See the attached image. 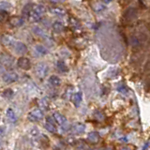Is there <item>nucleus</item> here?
Here are the masks:
<instances>
[{
    "label": "nucleus",
    "mask_w": 150,
    "mask_h": 150,
    "mask_svg": "<svg viewBox=\"0 0 150 150\" xmlns=\"http://www.w3.org/2000/svg\"><path fill=\"white\" fill-rule=\"evenodd\" d=\"M40 106L42 108L43 110H48L49 109V102L47 101L45 98H43V100H41L40 101Z\"/></svg>",
    "instance_id": "nucleus-26"
},
{
    "label": "nucleus",
    "mask_w": 150,
    "mask_h": 150,
    "mask_svg": "<svg viewBox=\"0 0 150 150\" xmlns=\"http://www.w3.org/2000/svg\"><path fill=\"white\" fill-rule=\"evenodd\" d=\"M32 7H33V5H31V4H26L25 6L23 7V11H22V15H23V19L28 18V16H29V13H30L31 9H32Z\"/></svg>",
    "instance_id": "nucleus-16"
},
{
    "label": "nucleus",
    "mask_w": 150,
    "mask_h": 150,
    "mask_svg": "<svg viewBox=\"0 0 150 150\" xmlns=\"http://www.w3.org/2000/svg\"><path fill=\"white\" fill-rule=\"evenodd\" d=\"M56 66H57V69L61 72H68L69 71V68L67 67V65L65 64L64 61L59 60L57 62V64H56Z\"/></svg>",
    "instance_id": "nucleus-18"
},
{
    "label": "nucleus",
    "mask_w": 150,
    "mask_h": 150,
    "mask_svg": "<svg viewBox=\"0 0 150 150\" xmlns=\"http://www.w3.org/2000/svg\"><path fill=\"white\" fill-rule=\"evenodd\" d=\"M46 120H47V122H48V123H51V124L55 125V121H54V118L53 116H47Z\"/></svg>",
    "instance_id": "nucleus-30"
},
{
    "label": "nucleus",
    "mask_w": 150,
    "mask_h": 150,
    "mask_svg": "<svg viewBox=\"0 0 150 150\" xmlns=\"http://www.w3.org/2000/svg\"><path fill=\"white\" fill-rule=\"evenodd\" d=\"M100 134H98L97 131H93V132L91 133H89L88 135V139L91 141V142L93 143H97L98 142V140H100Z\"/></svg>",
    "instance_id": "nucleus-19"
},
{
    "label": "nucleus",
    "mask_w": 150,
    "mask_h": 150,
    "mask_svg": "<svg viewBox=\"0 0 150 150\" xmlns=\"http://www.w3.org/2000/svg\"><path fill=\"white\" fill-rule=\"evenodd\" d=\"M4 132H5L4 128H1V127H0V136H1L2 134H4Z\"/></svg>",
    "instance_id": "nucleus-32"
},
{
    "label": "nucleus",
    "mask_w": 150,
    "mask_h": 150,
    "mask_svg": "<svg viewBox=\"0 0 150 150\" xmlns=\"http://www.w3.org/2000/svg\"><path fill=\"white\" fill-rule=\"evenodd\" d=\"M44 12H45V7L42 6V5H37V6L32 7L28 19H29L30 22H38L41 18V16L43 15Z\"/></svg>",
    "instance_id": "nucleus-1"
},
{
    "label": "nucleus",
    "mask_w": 150,
    "mask_h": 150,
    "mask_svg": "<svg viewBox=\"0 0 150 150\" xmlns=\"http://www.w3.org/2000/svg\"><path fill=\"white\" fill-rule=\"evenodd\" d=\"M45 129L50 131V132H56L57 131V129H56V126L54 125V124H51V123H48V122H46L45 124Z\"/></svg>",
    "instance_id": "nucleus-22"
},
{
    "label": "nucleus",
    "mask_w": 150,
    "mask_h": 150,
    "mask_svg": "<svg viewBox=\"0 0 150 150\" xmlns=\"http://www.w3.org/2000/svg\"><path fill=\"white\" fill-rule=\"evenodd\" d=\"M136 15V11L133 8H129L128 11H127L124 14V17L127 19V20H131V19H133Z\"/></svg>",
    "instance_id": "nucleus-17"
},
{
    "label": "nucleus",
    "mask_w": 150,
    "mask_h": 150,
    "mask_svg": "<svg viewBox=\"0 0 150 150\" xmlns=\"http://www.w3.org/2000/svg\"><path fill=\"white\" fill-rule=\"evenodd\" d=\"M14 95V92L12 91V89L11 88H7L5 89L2 93V97L5 98H11Z\"/></svg>",
    "instance_id": "nucleus-20"
},
{
    "label": "nucleus",
    "mask_w": 150,
    "mask_h": 150,
    "mask_svg": "<svg viewBox=\"0 0 150 150\" xmlns=\"http://www.w3.org/2000/svg\"><path fill=\"white\" fill-rule=\"evenodd\" d=\"M30 133H31L32 136H34V137H36V136H39V133H40V132H39V130H37L36 129H33L31 130V132H30Z\"/></svg>",
    "instance_id": "nucleus-31"
},
{
    "label": "nucleus",
    "mask_w": 150,
    "mask_h": 150,
    "mask_svg": "<svg viewBox=\"0 0 150 150\" xmlns=\"http://www.w3.org/2000/svg\"><path fill=\"white\" fill-rule=\"evenodd\" d=\"M25 23V19L23 17H12L9 19V25L14 27L22 26Z\"/></svg>",
    "instance_id": "nucleus-8"
},
{
    "label": "nucleus",
    "mask_w": 150,
    "mask_h": 150,
    "mask_svg": "<svg viewBox=\"0 0 150 150\" xmlns=\"http://www.w3.org/2000/svg\"><path fill=\"white\" fill-rule=\"evenodd\" d=\"M83 100V94L82 92H77L76 94H74L73 97H72V101L74 103V105L78 107L80 105V103L82 102Z\"/></svg>",
    "instance_id": "nucleus-13"
},
{
    "label": "nucleus",
    "mask_w": 150,
    "mask_h": 150,
    "mask_svg": "<svg viewBox=\"0 0 150 150\" xmlns=\"http://www.w3.org/2000/svg\"><path fill=\"white\" fill-rule=\"evenodd\" d=\"M18 78H19L18 74L16 72H8L6 74H4V76H3L4 82L7 83H11L16 82Z\"/></svg>",
    "instance_id": "nucleus-7"
},
{
    "label": "nucleus",
    "mask_w": 150,
    "mask_h": 150,
    "mask_svg": "<svg viewBox=\"0 0 150 150\" xmlns=\"http://www.w3.org/2000/svg\"><path fill=\"white\" fill-rule=\"evenodd\" d=\"M86 130V126L82 123H76L71 127V132L73 134H82Z\"/></svg>",
    "instance_id": "nucleus-9"
},
{
    "label": "nucleus",
    "mask_w": 150,
    "mask_h": 150,
    "mask_svg": "<svg viewBox=\"0 0 150 150\" xmlns=\"http://www.w3.org/2000/svg\"><path fill=\"white\" fill-rule=\"evenodd\" d=\"M17 66L20 69H25V70H27L31 68V63H30V60L25 57V56H22L18 59L17 61Z\"/></svg>",
    "instance_id": "nucleus-4"
},
{
    "label": "nucleus",
    "mask_w": 150,
    "mask_h": 150,
    "mask_svg": "<svg viewBox=\"0 0 150 150\" xmlns=\"http://www.w3.org/2000/svg\"><path fill=\"white\" fill-rule=\"evenodd\" d=\"M12 6L8 2H0V9H4V11H6V9H9L11 8Z\"/></svg>",
    "instance_id": "nucleus-27"
},
{
    "label": "nucleus",
    "mask_w": 150,
    "mask_h": 150,
    "mask_svg": "<svg viewBox=\"0 0 150 150\" xmlns=\"http://www.w3.org/2000/svg\"><path fill=\"white\" fill-rule=\"evenodd\" d=\"M52 2H54V3H58V2H63L64 0H51Z\"/></svg>",
    "instance_id": "nucleus-33"
},
{
    "label": "nucleus",
    "mask_w": 150,
    "mask_h": 150,
    "mask_svg": "<svg viewBox=\"0 0 150 150\" xmlns=\"http://www.w3.org/2000/svg\"><path fill=\"white\" fill-rule=\"evenodd\" d=\"M8 17V11H4V9H0V23L6 21Z\"/></svg>",
    "instance_id": "nucleus-24"
},
{
    "label": "nucleus",
    "mask_w": 150,
    "mask_h": 150,
    "mask_svg": "<svg viewBox=\"0 0 150 150\" xmlns=\"http://www.w3.org/2000/svg\"><path fill=\"white\" fill-rule=\"evenodd\" d=\"M53 117L54 118V121L56 123H58L59 125H64V124H66V122H67L66 116L63 115L62 114H59V112H54Z\"/></svg>",
    "instance_id": "nucleus-11"
},
{
    "label": "nucleus",
    "mask_w": 150,
    "mask_h": 150,
    "mask_svg": "<svg viewBox=\"0 0 150 150\" xmlns=\"http://www.w3.org/2000/svg\"><path fill=\"white\" fill-rule=\"evenodd\" d=\"M33 30H34V32L36 33L37 35H39V36H42V35L44 34V31L42 30L40 27H38V26H36V27L33 28Z\"/></svg>",
    "instance_id": "nucleus-29"
},
{
    "label": "nucleus",
    "mask_w": 150,
    "mask_h": 150,
    "mask_svg": "<svg viewBox=\"0 0 150 150\" xmlns=\"http://www.w3.org/2000/svg\"><path fill=\"white\" fill-rule=\"evenodd\" d=\"M14 50L19 54H25L27 53V46L21 41L14 42Z\"/></svg>",
    "instance_id": "nucleus-6"
},
{
    "label": "nucleus",
    "mask_w": 150,
    "mask_h": 150,
    "mask_svg": "<svg viewBox=\"0 0 150 150\" xmlns=\"http://www.w3.org/2000/svg\"><path fill=\"white\" fill-rule=\"evenodd\" d=\"M117 90H118V92H120V93H122V94H127L128 93V91H129V89L127 88V86H125V84H120V86L117 87Z\"/></svg>",
    "instance_id": "nucleus-28"
},
{
    "label": "nucleus",
    "mask_w": 150,
    "mask_h": 150,
    "mask_svg": "<svg viewBox=\"0 0 150 150\" xmlns=\"http://www.w3.org/2000/svg\"><path fill=\"white\" fill-rule=\"evenodd\" d=\"M53 29L54 32L56 33H61L63 32L64 29H65V26L63 25L62 22H59V21H55L54 23H53Z\"/></svg>",
    "instance_id": "nucleus-12"
},
{
    "label": "nucleus",
    "mask_w": 150,
    "mask_h": 150,
    "mask_svg": "<svg viewBox=\"0 0 150 150\" xmlns=\"http://www.w3.org/2000/svg\"><path fill=\"white\" fill-rule=\"evenodd\" d=\"M36 51H37L39 54H40L41 55H45L47 53H48V51H47V49L45 48L44 46H42V45H37V46H36Z\"/></svg>",
    "instance_id": "nucleus-23"
},
{
    "label": "nucleus",
    "mask_w": 150,
    "mask_h": 150,
    "mask_svg": "<svg viewBox=\"0 0 150 150\" xmlns=\"http://www.w3.org/2000/svg\"><path fill=\"white\" fill-rule=\"evenodd\" d=\"M14 40L11 36L9 35H2L1 36V43L4 45V46H11L14 44Z\"/></svg>",
    "instance_id": "nucleus-10"
},
{
    "label": "nucleus",
    "mask_w": 150,
    "mask_h": 150,
    "mask_svg": "<svg viewBox=\"0 0 150 150\" xmlns=\"http://www.w3.org/2000/svg\"><path fill=\"white\" fill-rule=\"evenodd\" d=\"M0 119H1V115H0Z\"/></svg>",
    "instance_id": "nucleus-35"
},
{
    "label": "nucleus",
    "mask_w": 150,
    "mask_h": 150,
    "mask_svg": "<svg viewBox=\"0 0 150 150\" xmlns=\"http://www.w3.org/2000/svg\"><path fill=\"white\" fill-rule=\"evenodd\" d=\"M13 57L8 54H2L1 55H0V62H1L2 65H4L5 67L7 68H9L11 67V66L13 65Z\"/></svg>",
    "instance_id": "nucleus-5"
},
{
    "label": "nucleus",
    "mask_w": 150,
    "mask_h": 150,
    "mask_svg": "<svg viewBox=\"0 0 150 150\" xmlns=\"http://www.w3.org/2000/svg\"><path fill=\"white\" fill-rule=\"evenodd\" d=\"M49 83L51 84L52 86L57 87V86H59L60 84H61V80H60L59 77L54 76H54H51L49 78Z\"/></svg>",
    "instance_id": "nucleus-14"
},
{
    "label": "nucleus",
    "mask_w": 150,
    "mask_h": 150,
    "mask_svg": "<svg viewBox=\"0 0 150 150\" xmlns=\"http://www.w3.org/2000/svg\"><path fill=\"white\" fill-rule=\"evenodd\" d=\"M50 11L53 14H54V15H58V16H63V15H65V13H66V11H64L63 8H58V7L50 8Z\"/></svg>",
    "instance_id": "nucleus-15"
},
{
    "label": "nucleus",
    "mask_w": 150,
    "mask_h": 150,
    "mask_svg": "<svg viewBox=\"0 0 150 150\" xmlns=\"http://www.w3.org/2000/svg\"><path fill=\"white\" fill-rule=\"evenodd\" d=\"M7 116H8V118L9 120H11L12 122H14L16 120V115L11 108H8V109L7 110Z\"/></svg>",
    "instance_id": "nucleus-21"
},
{
    "label": "nucleus",
    "mask_w": 150,
    "mask_h": 150,
    "mask_svg": "<svg viewBox=\"0 0 150 150\" xmlns=\"http://www.w3.org/2000/svg\"><path fill=\"white\" fill-rule=\"evenodd\" d=\"M48 66L45 65L44 63H40L36 66V73L40 78H44L48 74Z\"/></svg>",
    "instance_id": "nucleus-3"
},
{
    "label": "nucleus",
    "mask_w": 150,
    "mask_h": 150,
    "mask_svg": "<svg viewBox=\"0 0 150 150\" xmlns=\"http://www.w3.org/2000/svg\"><path fill=\"white\" fill-rule=\"evenodd\" d=\"M148 145H149V143L147 142V143H146V144H145V146H144V147H143V149H147V148H148Z\"/></svg>",
    "instance_id": "nucleus-34"
},
{
    "label": "nucleus",
    "mask_w": 150,
    "mask_h": 150,
    "mask_svg": "<svg viewBox=\"0 0 150 150\" xmlns=\"http://www.w3.org/2000/svg\"><path fill=\"white\" fill-rule=\"evenodd\" d=\"M43 116H44V114L40 109H34L28 114L27 119L31 122H36V121H39V120L42 119Z\"/></svg>",
    "instance_id": "nucleus-2"
},
{
    "label": "nucleus",
    "mask_w": 150,
    "mask_h": 150,
    "mask_svg": "<svg viewBox=\"0 0 150 150\" xmlns=\"http://www.w3.org/2000/svg\"><path fill=\"white\" fill-rule=\"evenodd\" d=\"M104 8H105V5H103L101 3H96L95 5H93V9L95 11H97V12L101 11Z\"/></svg>",
    "instance_id": "nucleus-25"
}]
</instances>
